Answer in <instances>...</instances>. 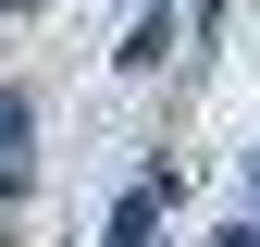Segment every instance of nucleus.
<instances>
[{
    "instance_id": "f03ea898",
    "label": "nucleus",
    "mask_w": 260,
    "mask_h": 247,
    "mask_svg": "<svg viewBox=\"0 0 260 247\" xmlns=\"http://www.w3.org/2000/svg\"><path fill=\"white\" fill-rule=\"evenodd\" d=\"M13 148H25V99L0 87V173H13Z\"/></svg>"
},
{
    "instance_id": "f257e3e1",
    "label": "nucleus",
    "mask_w": 260,
    "mask_h": 247,
    "mask_svg": "<svg viewBox=\"0 0 260 247\" xmlns=\"http://www.w3.org/2000/svg\"><path fill=\"white\" fill-rule=\"evenodd\" d=\"M149 223H161V185H137V198L112 210V247H149Z\"/></svg>"
},
{
    "instance_id": "7ed1b4c3",
    "label": "nucleus",
    "mask_w": 260,
    "mask_h": 247,
    "mask_svg": "<svg viewBox=\"0 0 260 247\" xmlns=\"http://www.w3.org/2000/svg\"><path fill=\"white\" fill-rule=\"evenodd\" d=\"M223 247H260V223H223Z\"/></svg>"
},
{
    "instance_id": "20e7f679",
    "label": "nucleus",
    "mask_w": 260,
    "mask_h": 247,
    "mask_svg": "<svg viewBox=\"0 0 260 247\" xmlns=\"http://www.w3.org/2000/svg\"><path fill=\"white\" fill-rule=\"evenodd\" d=\"M248 223H260V161H248Z\"/></svg>"
}]
</instances>
